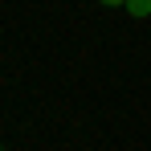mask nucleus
<instances>
[{
    "label": "nucleus",
    "mask_w": 151,
    "mask_h": 151,
    "mask_svg": "<svg viewBox=\"0 0 151 151\" xmlns=\"http://www.w3.org/2000/svg\"><path fill=\"white\" fill-rule=\"evenodd\" d=\"M0 151H4V147H0Z\"/></svg>",
    "instance_id": "nucleus-3"
},
{
    "label": "nucleus",
    "mask_w": 151,
    "mask_h": 151,
    "mask_svg": "<svg viewBox=\"0 0 151 151\" xmlns=\"http://www.w3.org/2000/svg\"><path fill=\"white\" fill-rule=\"evenodd\" d=\"M127 12H131V17H147V12H151V0H127Z\"/></svg>",
    "instance_id": "nucleus-1"
},
{
    "label": "nucleus",
    "mask_w": 151,
    "mask_h": 151,
    "mask_svg": "<svg viewBox=\"0 0 151 151\" xmlns=\"http://www.w3.org/2000/svg\"><path fill=\"white\" fill-rule=\"evenodd\" d=\"M102 4H106V8H110V4H127V0H102Z\"/></svg>",
    "instance_id": "nucleus-2"
}]
</instances>
